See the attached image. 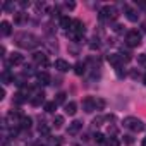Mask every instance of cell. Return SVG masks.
Listing matches in <instances>:
<instances>
[{"label":"cell","instance_id":"obj_1","mask_svg":"<svg viewBox=\"0 0 146 146\" xmlns=\"http://www.w3.org/2000/svg\"><path fill=\"white\" fill-rule=\"evenodd\" d=\"M16 43L21 46V48H26V50H33L40 45V38L35 36L33 33H21L16 36Z\"/></svg>","mask_w":146,"mask_h":146},{"label":"cell","instance_id":"obj_2","mask_svg":"<svg viewBox=\"0 0 146 146\" xmlns=\"http://www.w3.org/2000/svg\"><path fill=\"white\" fill-rule=\"evenodd\" d=\"M122 124H124V127H127V129H131V131H134V132H141V131L144 129L143 120H139L137 117H125Z\"/></svg>","mask_w":146,"mask_h":146},{"label":"cell","instance_id":"obj_3","mask_svg":"<svg viewBox=\"0 0 146 146\" xmlns=\"http://www.w3.org/2000/svg\"><path fill=\"white\" fill-rule=\"evenodd\" d=\"M117 17H119V11H117L113 5H105V7L100 11V19H102V21H105V19L115 21Z\"/></svg>","mask_w":146,"mask_h":146},{"label":"cell","instance_id":"obj_4","mask_svg":"<svg viewBox=\"0 0 146 146\" xmlns=\"http://www.w3.org/2000/svg\"><path fill=\"white\" fill-rule=\"evenodd\" d=\"M125 45L129 48H134V46H139L141 45V33L137 29H132L125 35Z\"/></svg>","mask_w":146,"mask_h":146},{"label":"cell","instance_id":"obj_5","mask_svg":"<svg viewBox=\"0 0 146 146\" xmlns=\"http://www.w3.org/2000/svg\"><path fill=\"white\" fill-rule=\"evenodd\" d=\"M33 62L38 64L40 67H48V58L43 52H35L33 53Z\"/></svg>","mask_w":146,"mask_h":146},{"label":"cell","instance_id":"obj_6","mask_svg":"<svg viewBox=\"0 0 146 146\" xmlns=\"http://www.w3.org/2000/svg\"><path fill=\"white\" fill-rule=\"evenodd\" d=\"M21 64H24V57H23L19 52H12L11 57H9L7 67H11V65H21Z\"/></svg>","mask_w":146,"mask_h":146},{"label":"cell","instance_id":"obj_7","mask_svg":"<svg viewBox=\"0 0 146 146\" xmlns=\"http://www.w3.org/2000/svg\"><path fill=\"white\" fill-rule=\"evenodd\" d=\"M107 60H108L115 69H117V67H122V64H124L120 53H108V55H107Z\"/></svg>","mask_w":146,"mask_h":146},{"label":"cell","instance_id":"obj_8","mask_svg":"<svg viewBox=\"0 0 146 146\" xmlns=\"http://www.w3.org/2000/svg\"><path fill=\"white\" fill-rule=\"evenodd\" d=\"M83 110H84L86 113L95 112V110H96V107H95V98H91V96L84 98V100H83Z\"/></svg>","mask_w":146,"mask_h":146},{"label":"cell","instance_id":"obj_9","mask_svg":"<svg viewBox=\"0 0 146 146\" xmlns=\"http://www.w3.org/2000/svg\"><path fill=\"white\" fill-rule=\"evenodd\" d=\"M81 129H83V122H81V120H74V122H70V124H69V127H67V134L74 136V134H78Z\"/></svg>","mask_w":146,"mask_h":146},{"label":"cell","instance_id":"obj_10","mask_svg":"<svg viewBox=\"0 0 146 146\" xmlns=\"http://www.w3.org/2000/svg\"><path fill=\"white\" fill-rule=\"evenodd\" d=\"M36 79H38V83L40 84H50V81H52V78H50V74L46 70H40V72H36Z\"/></svg>","mask_w":146,"mask_h":146},{"label":"cell","instance_id":"obj_11","mask_svg":"<svg viewBox=\"0 0 146 146\" xmlns=\"http://www.w3.org/2000/svg\"><path fill=\"white\" fill-rule=\"evenodd\" d=\"M53 65H55V69L60 70V72H67V70L70 69V64H69L67 60H64V58H57V60L53 62Z\"/></svg>","mask_w":146,"mask_h":146},{"label":"cell","instance_id":"obj_12","mask_svg":"<svg viewBox=\"0 0 146 146\" xmlns=\"http://www.w3.org/2000/svg\"><path fill=\"white\" fill-rule=\"evenodd\" d=\"M11 33H12V26H11L9 21H2V23H0V35H2V36H9Z\"/></svg>","mask_w":146,"mask_h":146},{"label":"cell","instance_id":"obj_13","mask_svg":"<svg viewBox=\"0 0 146 146\" xmlns=\"http://www.w3.org/2000/svg\"><path fill=\"white\" fill-rule=\"evenodd\" d=\"M64 110H65L67 115H76V112H78V103H76V102H69V103L64 105Z\"/></svg>","mask_w":146,"mask_h":146},{"label":"cell","instance_id":"obj_14","mask_svg":"<svg viewBox=\"0 0 146 146\" xmlns=\"http://www.w3.org/2000/svg\"><path fill=\"white\" fill-rule=\"evenodd\" d=\"M125 17H127L131 23H137V19H139V14H137L134 9H129V7H125Z\"/></svg>","mask_w":146,"mask_h":146},{"label":"cell","instance_id":"obj_15","mask_svg":"<svg viewBox=\"0 0 146 146\" xmlns=\"http://www.w3.org/2000/svg\"><path fill=\"white\" fill-rule=\"evenodd\" d=\"M29 102H31L33 107H38V105H41V103L45 102V95H43V93H36L35 96L29 98Z\"/></svg>","mask_w":146,"mask_h":146},{"label":"cell","instance_id":"obj_16","mask_svg":"<svg viewBox=\"0 0 146 146\" xmlns=\"http://www.w3.org/2000/svg\"><path fill=\"white\" fill-rule=\"evenodd\" d=\"M29 127H31V117L23 115L19 119V129H29Z\"/></svg>","mask_w":146,"mask_h":146},{"label":"cell","instance_id":"obj_17","mask_svg":"<svg viewBox=\"0 0 146 146\" xmlns=\"http://www.w3.org/2000/svg\"><path fill=\"white\" fill-rule=\"evenodd\" d=\"M74 72H76L78 76H83L84 72H86V64H84V62H81V60H79V62H76V64H74Z\"/></svg>","mask_w":146,"mask_h":146},{"label":"cell","instance_id":"obj_18","mask_svg":"<svg viewBox=\"0 0 146 146\" xmlns=\"http://www.w3.org/2000/svg\"><path fill=\"white\" fill-rule=\"evenodd\" d=\"M70 26H72V19L67 17V16H62V17H60V28H64V29H70Z\"/></svg>","mask_w":146,"mask_h":146},{"label":"cell","instance_id":"obj_19","mask_svg":"<svg viewBox=\"0 0 146 146\" xmlns=\"http://www.w3.org/2000/svg\"><path fill=\"white\" fill-rule=\"evenodd\" d=\"M16 81V78L11 74L9 70H4V74H2V83L4 84H9V83H14Z\"/></svg>","mask_w":146,"mask_h":146},{"label":"cell","instance_id":"obj_20","mask_svg":"<svg viewBox=\"0 0 146 146\" xmlns=\"http://www.w3.org/2000/svg\"><path fill=\"white\" fill-rule=\"evenodd\" d=\"M26 19H28V14H26V12H17V14H14V23H17V24H23Z\"/></svg>","mask_w":146,"mask_h":146},{"label":"cell","instance_id":"obj_21","mask_svg":"<svg viewBox=\"0 0 146 146\" xmlns=\"http://www.w3.org/2000/svg\"><path fill=\"white\" fill-rule=\"evenodd\" d=\"M38 132H40L41 136H50V125H46L45 122H41L40 127H38Z\"/></svg>","mask_w":146,"mask_h":146},{"label":"cell","instance_id":"obj_22","mask_svg":"<svg viewBox=\"0 0 146 146\" xmlns=\"http://www.w3.org/2000/svg\"><path fill=\"white\" fill-rule=\"evenodd\" d=\"M45 110H46L48 113H53V112L57 110V103H55V102H46V103H45Z\"/></svg>","mask_w":146,"mask_h":146},{"label":"cell","instance_id":"obj_23","mask_svg":"<svg viewBox=\"0 0 146 146\" xmlns=\"http://www.w3.org/2000/svg\"><path fill=\"white\" fill-rule=\"evenodd\" d=\"M120 57H122L124 62H129V60L132 58V53H131L129 50H124V48H122V50H120Z\"/></svg>","mask_w":146,"mask_h":146},{"label":"cell","instance_id":"obj_24","mask_svg":"<svg viewBox=\"0 0 146 146\" xmlns=\"http://www.w3.org/2000/svg\"><path fill=\"white\" fill-rule=\"evenodd\" d=\"M105 100L103 98H95V107H96V110H103L105 108Z\"/></svg>","mask_w":146,"mask_h":146},{"label":"cell","instance_id":"obj_25","mask_svg":"<svg viewBox=\"0 0 146 146\" xmlns=\"http://www.w3.org/2000/svg\"><path fill=\"white\" fill-rule=\"evenodd\" d=\"M46 143H48V146H60V139L52 137V136H46Z\"/></svg>","mask_w":146,"mask_h":146},{"label":"cell","instance_id":"obj_26","mask_svg":"<svg viewBox=\"0 0 146 146\" xmlns=\"http://www.w3.org/2000/svg\"><path fill=\"white\" fill-rule=\"evenodd\" d=\"M53 125L58 129V127H62L64 125V117L62 115H55V119H53Z\"/></svg>","mask_w":146,"mask_h":146},{"label":"cell","instance_id":"obj_27","mask_svg":"<svg viewBox=\"0 0 146 146\" xmlns=\"http://www.w3.org/2000/svg\"><path fill=\"white\" fill-rule=\"evenodd\" d=\"M65 96H67L65 93H58V95H57V98H55L53 102H55L57 105H62V103H65Z\"/></svg>","mask_w":146,"mask_h":146},{"label":"cell","instance_id":"obj_28","mask_svg":"<svg viewBox=\"0 0 146 146\" xmlns=\"http://www.w3.org/2000/svg\"><path fill=\"white\" fill-rule=\"evenodd\" d=\"M95 141H96L98 144H103V143H107V139H105V134H102V132H96V134H95Z\"/></svg>","mask_w":146,"mask_h":146},{"label":"cell","instance_id":"obj_29","mask_svg":"<svg viewBox=\"0 0 146 146\" xmlns=\"http://www.w3.org/2000/svg\"><path fill=\"white\" fill-rule=\"evenodd\" d=\"M122 141H124L125 144H134V136H132V134H125V136L122 137Z\"/></svg>","mask_w":146,"mask_h":146},{"label":"cell","instance_id":"obj_30","mask_svg":"<svg viewBox=\"0 0 146 146\" xmlns=\"http://www.w3.org/2000/svg\"><path fill=\"white\" fill-rule=\"evenodd\" d=\"M137 62H139L143 67H146V53H139V55H137Z\"/></svg>","mask_w":146,"mask_h":146},{"label":"cell","instance_id":"obj_31","mask_svg":"<svg viewBox=\"0 0 146 146\" xmlns=\"http://www.w3.org/2000/svg\"><path fill=\"white\" fill-rule=\"evenodd\" d=\"M103 120H105V117H102V115H100V117H95V119H93V125H102Z\"/></svg>","mask_w":146,"mask_h":146},{"label":"cell","instance_id":"obj_32","mask_svg":"<svg viewBox=\"0 0 146 146\" xmlns=\"http://www.w3.org/2000/svg\"><path fill=\"white\" fill-rule=\"evenodd\" d=\"M115 72H117V76H119V78H124V76H125V72L122 70V67H117Z\"/></svg>","mask_w":146,"mask_h":146},{"label":"cell","instance_id":"obj_33","mask_svg":"<svg viewBox=\"0 0 146 146\" xmlns=\"http://www.w3.org/2000/svg\"><path fill=\"white\" fill-rule=\"evenodd\" d=\"M12 9H14L12 4H4V11H12Z\"/></svg>","mask_w":146,"mask_h":146},{"label":"cell","instance_id":"obj_34","mask_svg":"<svg viewBox=\"0 0 146 146\" xmlns=\"http://www.w3.org/2000/svg\"><path fill=\"white\" fill-rule=\"evenodd\" d=\"M65 7H67V9H74V7H76V4H74V2H67V4H65Z\"/></svg>","mask_w":146,"mask_h":146},{"label":"cell","instance_id":"obj_35","mask_svg":"<svg viewBox=\"0 0 146 146\" xmlns=\"http://www.w3.org/2000/svg\"><path fill=\"white\" fill-rule=\"evenodd\" d=\"M113 29H115L117 33H120V31H122V26H120V24H115V28H113Z\"/></svg>","mask_w":146,"mask_h":146},{"label":"cell","instance_id":"obj_36","mask_svg":"<svg viewBox=\"0 0 146 146\" xmlns=\"http://www.w3.org/2000/svg\"><path fill=\"white\" fill-rule=\"evenodd\" d=\"M131 76H132V78H137V76H139V72H137V70H132V72H131Z\"/></svg>","mask_w":146,"mask_h":146},{"label":"cell","instance_id":"obj_37","mask_svg":"<svg viewBox=\"0 0 146 146\" xmlns=\"http://www.w3.org/2000/svg\"><path fill=\"white\" fill-rule=\"evenodd\" d=\"M4 96H5V90L2 88V91H0V100H4Z\"/></svg>","mask_w":146,"mask_h":146},{"label":"cell","instance_id":"obj_38","mask_svg":"<svg viewBox=\"0 0 146 146\" xmlns=\"http://www.w3.org/2000/svg\"><path fill=\"white\" fill-rule=\"evenodd\" d=\"M19 5H21V7H28V5H29V2H21Z\"/></svg>","mask_w":146,"mask_h":146},{"label":"cell","instance_id":"obj_39","mask_svg":"<svg viewBox=\"0 0 146 146\" xmlns=\"http://www.w3.org/2000/svg\"><path fill=\"white\" fill-rule=\"evenodd\" d=\"M143 83L146 84V72H144V76H143Z\"/></svg>","mask_w":146,"mask_h":146},{"label":"cell","instance_id":"obj_40","mask_svg":"<svg viewBox=\"0 0 146 146\" xmlns=\"http://www.w3.org/2000/svg\"><path fill=\"white\" fill-rule=\"evenodd\" d=\"M143 146H146V137H144V139H143Z\"/></svg>","mask_w":146,"mask_h":146}]
</instances>
